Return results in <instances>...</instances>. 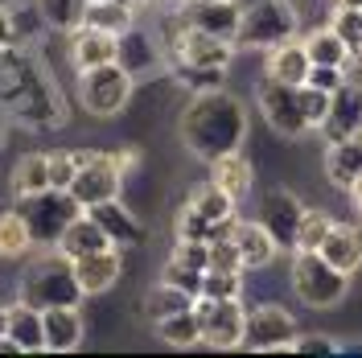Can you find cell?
I'll list each match as a JSON object with an SVG mask.
<instances>
[{"mask_svg":"<svg viewBox=\"0 0 362 358\" xmlns=\"http://www.w3.org/2000/svg\"><path fill=\"white\" fill-rule=\"evenodd\" d=\"M334 4H341V8H362V0H334Z\"/></svg>","mask_w":362,"mask_h":358,"instance_id":"681fc988","label":"cell"},{"mask_svg":"<svg viewBox=\"0 0 362 358\" xmlns=\"http://www.w3.org/2000/svg\"><path fill=\"white\" fill-rule=\"evenodd\" d=\"M83 25L124 37L128 29H136V4L132 0H90L87 4V21Z\"/></svg>","mask_w":362,"mask_h":358,"instance_id":"484cf974","label":"cell"},{"mask_svg":"<svg viewBox=\"0 0 362 358\" xmlns=\"http://www.w3.org/2000/svg\"><path fill=\"white\" fill-rule=\"evenodd\" d=\"M321 255L341 272H358L362 268V226L354 223H334L329 239L321 243Z\"/></svg>","mask_w":362,"mask_h":358,"instance_id":"603a6c76","label":"cell"},{"mask_svg":"<svg viewBox=\"0 0 362 358\" xmlns=\"http://www.w3.org/2000/svg\"><path fill=\"white\" fill-rule=\"evenodd\" d=\"M210 181L239 202L251 190V165H247V157H243V153H226V157L210 161Z\"/></svg>","mask_w":362,"mask_h":358,"instance_id":"83f0119b","label":"cell"},{"mask_svg":"<svg viewBox=\"0 0 362 358\" xmlns=\"http://www.w3.org/2000/svg\"><path fill=\"white\" fill-rule=\"evenodd\" d=\"M90 214H95V223L112 235L115 247H136V243H144V223L136 219L128 206H119V198L90 206Z\"/></svg>","mask_w":362,"mask_h":358,"instance_id":"44dd1931","label":"cell"},{"mask_svg":"<svg viewBox=\"0 0 362 358\" xmlns=\"http://www.w3.org/2000/svg\"><path fill=\"white\" fill-rule=\"evenodd\" d=\"M54 247H58L66 260H83V255H90V251H103V247H115V243H112V235L95 223V214L83 210V214L70 219V226L62 231V239H58Z\"/></svg>","mask_w":362,"mask_h":358,"instance_id":"e0dca14e","label":"cell"},{"mask_svg":"<svg viewBox=\"0 0 362 358\" xmlns=\"http://www.w3.org/2000/svg\"><path fill=\"white\" fill-rule=\"evenodd\" d=\"M87 4L90 0H37V13H42L45 25H54L62 33H74L87 21Z\"/></svg>","mask_w":362,"mask_h":358,"instance_id":"d6a6232c","label":"cell"},{"mask_svg":"<svg viewBox=\"0 0 362 358\" xmlns=\"http://www.w3.org/2000/svg\"><path fill=\"white\" fill-rule=\"evenodd\" d=\"M37 247L33 226L21 210H0V260H21Z\"/></svg>","mask_w":362,"mask_h":358,"instance_id":"4316f807","label":"cell"},{"mask_svg":"<svg viewBox=\"0 0 362 358\" xmlns=\"http://www.w3.org/2000/svg\"><path fill=\"white\" fill-rule=\"evenodd\" d=\"M136 4H157V0H136Z\"/></svg>","mask_w":362,"mask_h":358,"instance_id":"f907efd6","label":"cell"},{"mask_svg":"<svg viewBox=\"0 0 362 358\" xmlns=\"http://www.w3.org/2000/svg\"><path fill=\"white\" fill-rule=\"evenodd\" d=\"M362 128V91L358 87H346L334 95V108L325 115V124H321V136L334 144V140H350V136H358Z\"/></svg>","mask_w":362,"mask_h":358,"instance_id":"ac0fdd59","label":"cell"},{"mask_svg":"<svg viewBox=\"0 0 362 358\" xmlns=\"http://www.w3.org/2000/svg\"><path fill=\"white\" fill-rule=\"evenodd\" d=\"M235 58V42L218 37V33H206L198 25L185 29V37L177 45V62L181 67H198V70H226Z\"/></svg>","mask_w":362,"mask_h":358,"instance_id":"8fae6325","label":"cell"},{"mask_svg":"<svg viewBox=\"0 0 362 358\" xmlns=\"http://www.w3.org/2000/svg\"><path fill=\"white\" fill-rule=\"evenodd\" d=\"M210 243V268L218 272H247L243 268V255H239V243L230 239V235H214V239H206Z\"/></svg>","mask_w":362,"mask_h":358,"instance_id":"f35d334b","label":"cell"},{"mask_svg":"<svg viewBox=\"0 0 362 358\" xmlns=\"http://www.w3.org/2000/svg\"><path fill=\"white\" fill-rule=\"evenodd\" d=\"M346 194H350V202H354V210H358V214H362V173H358V178H354V185H350Z\"/></svg>","mask_w":362,"mask_h":358,"instance_id":"7dc6e473","label":"cell"},{"mask_svg":"<svg viewBox=\"0 0 362 358\" xmlns=\"http://www.w3.org/2000/svg\"><path fill=\"white\" fill-rule=\"evenodd\" d=\"M341 74H346V83H350V87L362 91V50H350V58L341 62Z\"/></svg>","mask_w":362,"mask_h":358,"instance_id":"f6af8a7d","label":"cell"},{"mask_svg":"<svg viewBox=\"0 0 362 358\" xmlns=\"http://www.w3.org/2000/svg\"><path fill=\"white\" fill-rule=\"evenodd\" d=\"M13 42H17V29H13V17H8V13L0 8V54H4V50H8Z\"/></svg>","mask_w":362,"mask_h":358,"instance_id":"bcb514c9","label":"cell"},{"mask_svg":"<svg viewBox=\"0 0 362 358\" xmlns=\"http://www.w3.org/2000/svg\"><path fill=\"white\" fill-rule=\"evenodd\" d=\"M177 132L181 144L210 165L226 153H239V144L247 140V108L235 95H226L223 87L198 91L194 103L181 112Z\"/></svg>","mask_w":362,"mask_h":358,"instance_id":"6da1fadb","label":"cell"},{"mask_svg":"<svg viewBox=\"0 0 362 358\" xmlns=\"http://www.w3.org/2000/svg\"><path fill=\"white\" fill-rule=\"evenodd\" d=\"M8 334V309H4V305H0V337Z\"/></svg>","mask_w":362,"mask_h":358,"instance_id":"c3c4849f","label":"cell"},{"mask_svg":"<svg viewBox=\"0 0 362 358\" xmlns=\"http://www.w3.org/2000/svg\"><path fill=\"white\" fill-rule=\"evenodd\" d=\"M329 25H334V33H338L350 50H362V8H341V4H334Z\"/></svg>","mask_w":362,"mask_h":358,"instance_id":"ab89813d","label":"cell"},{"mask_svg":"<svg viewBox=\"0 0 362 358\" xmlns=\"http://www.w3.org/2000/svg\"><path fill=\"white\" fill-rule=\"evenodd\" d=\"M136 42H140V33H136V29H128V33L119 37V67L128 70V74H140L144 67H153V62H157V45L148 42V37H144V45H136Z\"/></svg>","mask_w":362,"mask_h":358,"instance_id":"e575fe53","label":"cell"},{"mask_svg":"<svg viewBox=\"0 0 362 358\" xmlns=\"http://www.w3.org/2000/svg\"><path fill=\"white\" fill-rule=\"evenodd\" d=\"M132 83L136 74L119 67V62H107V67H95L87 74H78V95H83V108L90 115H115L128 108V99H132Z\"/></svg>","mask_w":362,"mask_h":358,"instance_id":"5b68a950","label":"cell"},{"mask_svg":"<svg viewBox=\"0 0 362 358\" xmlns=\"http://www.w3.org/2000/svg\"><path fill=\"white\" fill-rule=\"evenodd\" d=\"M296 95H300V112H305V120H309V128H321L325 115H329V108H334V95H329V91L309 87V83H300Z\"/></svg>","mask_w":362,"mask_h":358,"instance_id":"8d00e7d4","label":"cell"},{"mask_svg":"<svg viewBox=\"0 0 362 358\" xmlns=\"http://www.w3.org/2000/svg\"><path fill=\"white\" fill-rule=\"evenodd\" d=\"M202 276L206 272H194V268H181V264H165V272H160V280L165 284H177V289H185L189 296H202Z\"/></svg>","mask_w":362,"mask_h":358,"instance_id":"7bdbcfd3","label":"cell"},{"mask_svg":"<svg viewBox=\"0 0 362 358\" xmlns=\"http://www.w3.org/2000/svg\"><path fill=\"white\" fill-rule=\"evenodd\" d=\"M21 301L37 305V309H54V305H83L87 292L78 289V276H74V260H66L58 247L33 260L29 272L21 276Z\"/></svg>","mask_w":362,"mask_h":358,"instance_id":"7a4b0ae2","label":"cell"},{"mask_svg":"<svg viewBox=\"0 0 362 358\" xmlns=\"http://www.w3.org/2000/svg\"><path fill=\"white\" fill-rule=\"evenodd\" d=\"M300 42H305V50H309L313 67H341V62L350 58V45L334 33V25H321V29H313V33H305Z\"/></svg>","mask_w":362,"mask_h":358,"instance_id":"4dcf8cb0","label":"cell"},{"mask_svg":"<svg viewBox=\"0 0 362 358\" xmlns=\"http://www.w3.org/2000/svg\"><path fill=\"white\" fill-rule=\"evenodd\" d=\"M202 296H214V301H235V296H243V272L206 268V276H202Z\"/></svg>","mask_w":362,"mask_h":358,"instance_id":"d590c367","label":"cell"},{"mask_svg":"<svg viewBox=\"0 0 362 358\" xmlns=\"http://www.w3.org/2000/svg\"><path fill=\"white\" fill-rule=\"evenodd\" d=\"M358 173H362V144L354 136L350 140H334L325 149V181L334 190H350Z\"/></svg>","mask_w":362,"mask_h":358,"instance_id":"cb8c5ba5","label":"cell"},{"mask_svg":"<svg viewBox=\"0 0 362 358\" xmlns=\"http://www.w3.org/2000/svg\"><path fill=\"white\" fill-rule=\"evenodd\" d=\"M132 4H136V0H132Z\"/></svg>","mask_w":362,"mask_h":358,"instance_id":"f5cc1de1","label":"cell"},{"mask_svg":"<svg viewBox=\"0 0 362 358\" xmlns=\"http://www.w3.org/2000/svg\"><path fill=\"white\" fill-rule=\"evenodd\" d=\"M8 334L17 337L21 354H45V317L37 305H29L17 296V305H8Z\"/></svg>","mask_w":362,"mask_h":358,"instance_id":"7402d4cb","label":"cell"},{"mask_svg":"<svg viewBox=\"0 0 362 358\" xmlns=\"http://www.w3.org/2000/svg\"><path fill=\"white\" fill-rule=\"evenodd\" d=\"M255 108L264 112V120H268L272 132L284 136V140H296V136L313 132L309 120H305V112H300V95H296L293 83L264 79V83L255 87Z\"/></svg>","mask_w":362,"mask_h":358,"instance_id":"52a82bcc","label":"cell"},{"mask_svg":"<svg viewBox=\"0 0 362 358\" xmlns=\"http://www.w3.org/2000/svg\"><path fill=\"white\" fill-rule=\"evenodd\" d=\"M173 231H177V239H214V235H218V226L206 223V219L198 214V210H194V206H189V202H185V206L177 210V219H173Z\"/></svg>","mask_w":362,"mask_h":358,"instance_id":"60d3db41","label":"cell"},{"mask_svg":"<svg viewBox=\"0 0 362 358\" xmlns=\"http://www.w3.org/2000/svg\"><path fill=\"white\" fill-rule=\"evenodd\" d=\"M169 260L181 264V268L206 272V268H210V243H206V239H177L173 251H169Z\"/></svg>","mask_w":362,"mask_h":358,"instance_id":"74e56055","label":"cell"},{"mask_svg":"<svg viewBox=\"0 0 362 358\" xmlns=\"http://www.w3.org/2000/svg\"><path fill=\"white\" fill-rule=\"evenodd\" d=\"M300 214H305V206H300L296 194H288V190H272L268 198H264L259 223L276 235L280 251H296V226H300Z\"/></svg>","mask_w":362,"mask_h":358,"instance_id":"4fadbf2b","label":"cell"},{"mask_svg":"<svg viewBox=\"0 0 362 358\" xmlns=\"http://www.w3.org/2000/svg\"><path fill=\"white\" fill-rule=\"evenodd\" d=\"M198 321H202V342L210 350H239L243 346V325H247V309L235 301H214V296H198Z\"/></svg>","mask_w":362,"mask_h":358,"instance_id":"ba28073f","label":"cell"},{"mask_svg":"<svg viewBox=\"0 0 362 358\" xmlns=\"http://www.w3.org/2000/svg\"><path fill=\"white\" fill-rule=\"evenodd\" d=\"M119 185H124V169L115 153H78V178L70 185V198L83 210L119 198Z\"/></svg>","mask_w":362,"mask_h":358,"instance_id":"8992f818","label":"cell"},{"mask_svg":"<svg viewBox=\"0 0 362 358\" xmlns=\"http://www.w3.org/2000/svg\"><path fill=\"white\" fill-rule=\"evenodd\" d=\"M45 190H49V157L45 153H25L13 165V194L33 198V194H45Z\"/></svg>","mask_w":362,"mask_h":358,"instance_id":"f1b7e54d","label":"cell"},{"mask_svg":"<svg viewBox=\"0 0 362 358\" xmlns=\"http://www.w3.org/2000/svg\"><path fill=\"white\" fill-rule=\"evenodd\" d=\"M309 70H313V58H309V50H305L300 37L280 42V45H272L268 50V67H264L268 79H280V83L300 87V83H309Z\"/></svg>","mask_w":362,"mask_h":358,"instance_id":"d6986e66","label":"cell"},{"mask_svg":"<svg viewBox=\"0 0 362 358\" xmlns=\"http://www.w3.org/2000/svg\"><path fill=\"white\" fill-rule=\"evenodd\" d=\"M354 140H358V144H362V128H358V136H354Z\"/></svg>","mask_w":362,"mask_h":358,"instance_id":"816d5d0a","label":"cell"},{"mask_svg":"<svg viewBox=\"0 0 362 358\" xmlns=\"http://www.w3.org/2000/svg\"><path fill=\"white\" fill-rule=\"evenodd\" d=\"M194 305H198V296H189V292L177 289V284H165V280H160L157 289H148V296H144V313H148L153 325L165 321V317H173V313H185V309H194Z\"/></svg>","mask_w":362,"mask_h":358,"instance_id":"f546056e","label":"cell"},{"mask_svg":"<svg viewBox=\"0 0 362 358\" xmlns=\"http://www.w3.org/2000/svg\"><path fill=\"white\" fill-rule=\"evenodd\" d=\"M309 87L338 95V91L346 87V74H341V67H313V70H309Z\"/></svg>","mask_w":362,"mask_h":358,"instance_id":"ee69618b","label":"cell"},{"mask_svg":"<svg viewBox=\"0 0 362 358\" xmlns=\"http://www.w3.org/2000/svg\"><path fill=\"white\" fill-rule=\"evenodd\" d=\"M157 337L165 346H198L202 342V321H198V309H185V313H173L157 321Z\"/></svg>","mask_w":362,"mask_h":358,"instance_id":"1f68e13d","label":"cell"},{"mask_svg":"<svg viewBox=\"0 0 362 358\" xmlns=\"http://www.w3.org/2000/svg\"><path fill=\"white\" fill-rule=\"evenodd\" d=\"M288 280H293L300 305H309V309H334L350 292V272L334 268L321 251H293Z\"/></svg>","mask_w":362,"mask_h":358,"instance_id":"3957f363","label":"cell"},{"mask_svg":"<svg viewBox=\"0 0 362 358\" xmlns=\"http://www.w3.org/2000/svg\"><path fill=\"white\" fill-rule=\"evenodd\" d=\"M329 231H334V219H329L325 210L305 206L300 226H296V251H321V243L329 239Z\"/></svg>","mask_w":362,"mask_h":358,"instance_id":"836d02e7","label":"cell"},{"mask_svg":"<svg viewBox=\"0 0 362 358\" xmlns=\"http://www.w3.org/2000/svg\"><path fill=\"white\" fill-rule=\"evenodd\" d=\"M21 214L29 219V226H33V239L54 247L62 239V231L70 226V219L83 214V206L70 198V194H62V190H45V194L21 198Z\"/></svg>","mask_w":362,"mask_h":358,"instance_id":"30bf717a","label":"cell"},{"mask_svg":"<svg viewBox=\"0 0 362 358\" xmlns=\"http://www.w3.org/2000/svg\"><path fill=\"white\" fill-rule=\"evenodd\" d=\"M74 178H78V153H49V190L70 194Z\"/></svg>","mask_w":362,"mask_h":358,"instance_id":"b9f144b4","label":"cell"},{"mask_svg":"<svg viewBox=\"0 0 362 358\" xmlns=\"http://www.w3.org/2000/svg\"><path fill=\"white\" fill-rule=\"evenodd\" d=\"M230 239L239 243V255H243V268H247V272L268 268L272 260H276V251H280L276 235H272L264 223H239V219H235V226H230Z\"/></svg>","mask_w":362,"mask_h":358,"instance_id":"ffe728a7","label":"cell"},{"mask_svg":"<svg viewBox=\"0 0 362 358\" xmlns=\"http://www.w3.org/2000/svg\"><path fill=\"white\" fill-rule=\"evenodd\" d=\"M296 321L280 305H255L243 325V346L255 354H276V350H296Z\"/></svg>","mask_w":362,"mask_h":358,"instance_id":"9c48e42d","label":"cell"},{"mask_svg":"<svg viewBox=\"0 0 362 358\" xmlns=\"http://www.w3.org/2000/svg\"><path fill=\"white\" fill-rule=\"evenodd\" d=\"M45 317V350L49 354H70L83 346V313L78 305H54L42 309Z\"/></svg>","mask_w":362,"mask_h":358,"instance_id":"2e32d148","label":"cell"},{"mask_svg":"<svg viewBox=\"0 0 362 358\" xmlns=\"http://www.w3.org/2000/svg\"><path fill=\"white\" fill-rule=\"evenodd\" d=\"M185 21L235 42L239 21H243V4L239 0H185Z\"/></svg>","mask_w":362,"mask_h":358,"instance_id":"5bb4252c","label":"cell"},{"mask_svg":"<svg viewBox=\"0 0 362 358\" xmlns=\"http://www.w3.org/2000/svg\"><path fill=\"white\" fill-rule=\"evenodd\" d=\"M70 62H74L78 74L107 67V62H119V37L103 33V29H90V25H78L70 33Z\"/></svg>","mask_w":362,"mask_h":358,"instance_id":"7c38bea8","label":"cell"},{"mask_svg":"<svg viewBox=\"0 0 362 358\" xmlns=\"http://www.w3.org/2000/svg\"><path fill=\"white\" fill-rule=\"evenodd\" d=\"M124 272V260H119V247H103V251H90L83 260H74V276H78V289L87 296H99L107 292L119 280Z\"/></svg>","mask_w":362,"mask_h":358,"instance_id":"9a60e30c","label":"cell"},{"mask_svg":"<svg viewBox=\"0 0 362 358\" xmlns=\"http://www.w3.org/2000/svg\"><path fill=\"white\" fill-rule=\"evenodd\" d=\"M296 37V13L284 0H255L243 8V21L235 33V45H247V50H272L280 42H293Z\"/></svg>","mask_w":362,"mask_h":358,"instance_id":"277c9868","label":"cell"},{"mask_svg":"<svg viewBox=\"0 0 362 358\" xmlns=\"http://www.w3.org/2000/svg\"><path fill=\"white\" fill-rule=\"evenodd\" d=\"M189 206H194L210 226H218V235H230V226H235V198H230L226 190H218L214 181H206V185H198V190L189 194Z\"/></svg>","mask_w":362,"mask_h":358,"instance_id":"d4e9b609","label":"cell"}]
</instances>
